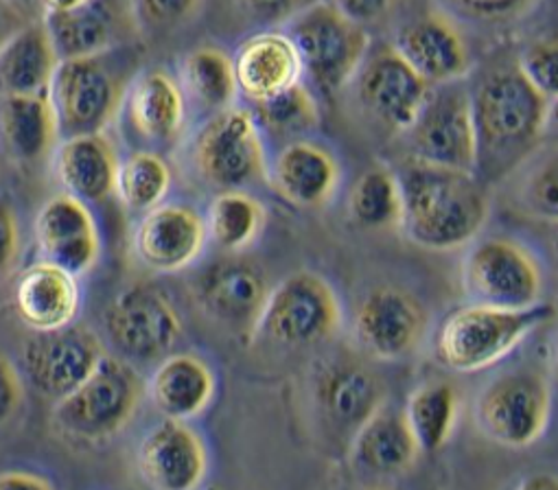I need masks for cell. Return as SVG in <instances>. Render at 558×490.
Listing matches in <instances>:
<instances>
[{"label":"cell","mask_w":558,"mask_h":490,"mask_svg":"<svg viewBox=\"0 0 558 490\" xmlns=\"http://www.w3.org/2000/svg\"><path fill=\"white\" fill-rule=\"evenodd\" d=\"M401 409L421 453H436L456 431L460 394L449 381H425L410 392Z\"/></svg>","instance_id":"cell-34"},{"label":"cell","mask_w":558,"mask_h":490,"mask_svg":"<svg viewBox=\"0 0 558 490\" xmlns=\"http://www.w3.org/2000/svg\"><path fill=\"white\" fill-rule=\"evenodd\" d=\"M121 114H125L136 138H141L147 149L158 151L173 147L182 138L189 103L178 77L162 66H151L134 75Z\"/></svg>","instance_id":"cell-23"},{"label":"cell","mask_w":558,"mask_h":490,"mask_svg":"<svg viewBox=\"0 0 558 490\" xmlns=\"http://www.w3.org/2000/svg\"><path fill=\"white\" fill-rule=\"evenodd\" d=\"M60 60L134 45L141 36L130 0H88L64 14H43Z\"/></svg>","instance_id":"cell-24"},{"label":"cell","mask_w":558,"mask_h":490,"mask_svg":"<svg viewBox=\"0 0 558 490\" xmlns=\"http://www.w3.org/2000/svg\"><path fill=\"white\" fill-rule=\"evenodd\" d=\"M23 232L14 201L0 193V277L10 274L21 257Z\"/></svg>","instance_id":"cell-43"},{"label":"cell","mask_w":558,"mask_h":490,"mask_svg":"<svg viewBox=\"0 0 558 490\" xmlns=\"http://www.w3.org/2000/svg\"><path fill=\"white\" fill-rule=\"evenodd\" d=\"M141 69L136 42L60 60L47 93L60 138L108 132L121 117L128 88Z\"/></svg>","instance_id":"cell-3"},{"label":"cell","mask_w":558,"mask_h":490,"mask_svg":"<svg viewBox=\"0 0 558 490\" xmlns=\"http://www.w3.org/2000/svg\"><path fill=\"white\" fill-rule=\"evenodd\" d=\"M88 0H40L43 14H64V12H73L82 5H86Z\"/></svg>","instance_id":"cell-48"},{"label":"cell","mask_w":558,"mask_h":490,"mask_svg":"<svg viewBox=\"0 0 558 490\" xmlns=\"http://www.w3.org/2000/svg\"><path fill=\"white\" fill-rule=\"evenodd\" d=\"M171 184L173 171L165 156L154 149H138L121 158L114 195L123 208L143 215L167 199Z\"/></svg>","instance_id":"cell-37"},{"label":"cell","mask_w":558,"mask_h":490,"mask_svg":"<svg viewBox=\"0 0 558 490\" xmlns=\"http://www.w3.org/2000/svg\"><path fill=\"white\" fill-rule=\"evenodd\" d=\"M551 318L554 305L543 301L527 309L469 303L445 316L434 335V353L438 364L451 372H482L506 359Z\"/></svg>","instance_id":"cell-4"},{"label":"cell","mask_w":558,"mask_h":490,"mask_svg":"<svg viewBox=\"0 0 558 490\" xmlns=\"http://www.w3.org/2000/svg\"><path fill=\"white\" fill-rule=\"evenodd\" d=\"M543 270L523 243L510 236L473 238L462 259L469 303L495 309H527L543 301Z\"/></svg>","instance_id":"cell-10"},{"label":"cell","mask_w":558,"mask_h":490,"mask_svg":"<svg viewBox=\"0 0 558 490\" xmlns=\"http://www.w3.org/2000/svg\"><path fill=\"white\" fill-rule=\"evenodd\" d=\"M14 307L29 331L62 329L80 318V279L40 259L16 279Z\"/></svg>","instance_id":"cell-28"},{"label":"cell","mask_w":558,"mask_h":490,"mask_svg":"<svg viewBox=\"0 0 558 490\" xmlns=\"http://www.w3.org/2000/svg\"><path fill=\"white\" fill-rule=\"evenodd\" d=\"M208 468L206 440L191 420L160 416L136 446L138 477L154 490H193L204 483Z\"/></svg>","instance_id":"cell-20"},{"label":"cell","mask_w":558,"mask_h":490,"mask_svg":"<svg viewBox=\"0 0 558 490\" xmlns=\"http://www.w3.org/2000/svg\"><path fill=\"white\" fill-rule=\"evenodd\" d=\"M204 223L208 245H215V250L221 255H245L267 225V210L245 188L217 191L206 208Z\"/></svg>","instance_id":"cell-32"},{"label":"cell","mask_w":558,"mask_h":490,"mask_svg":"<svg viewBox=\"0 0 558 490\" xmlns=\"http://www.w3.org/2000/svg\"><path fill=\"white\" fill-rule=\"evenodd\" d=\"M8 3L16 5L19 10H23V8H27V5H40V0H8Z\"/></svg>","instance_id":"cell-50"},{"label":"cell","mask_w":558,"mask_h":490,"mask_svg":"<svg viewBox=\"0 0 558 490\" xmlns=\"http://www.w3.org/2000/svg\"><path fill=\"white\" fill-rule=\"evenodd\" d=\"M349 455L357 470L373 477H399L423 455L401 407L384 403L351 438Z\"/></svg>","instance_id":"cell-29"},{"label":"cell","mask_w":558,"mask_h":490,"mask_svg":"<svg viewBox=\"0 0 558 490\" xmlns=\"http://www.w3.org/2000/svg\"><path fill=\"white\" fill-rule=\"evenodd\" d=\"M206 0H130L136 27L143 34H171L191 25Z\"/></svg>","instance_id":"cell-40"},{"label":"cell","mask_w":558,"mask_h":490,"mask_svg":"<svg viewBox=\"0 0 558 490\" xmlns=\"http://www.w3.org/2000/svg\"><path fill=\"white\" fill-rule=\"evenodd\" d=\"M189 158L197 180L215 191H247L267 182L265 136L252 110L236 103L206 119Z\"/></svg>","instance_id":"cell-9"},{"label":"cell","mask_w":558,"mask_h":490,"mask_svg":"<svg viewBox=\"0 0 558 490\" xmlns=\"http://www.w3.org/2000/svg\"><path fill=\"white\" fill-rule=\"evenodd\" d=\"M554 392L549 377L534 366L497 372L477 392L473 420L480 433L506 449H527L549 427Z\"/></svg>","instance_id":"cell-8"},{"label":"cell","mask_w":558,"mask_h":490,"mask_svg":"<svg viewBox=\"0 0 558 490\" xmlns=\"http://www.w3.org/2000/svg\"><path fill=\"white\" fill-rule=\"evenodd\" d=\"M432 86L421 79L392 45L371 47L344 93L357 112L388 136H403L421 112Z\"/></svg>","instance_id":"cell-13"},{"label":"cell","mask_w":558,"mask_h":490,"mask_svg":"<svg viewBox=\"0 0 558 490\" xmlns=\"http://www.w3.org/2000/svg\"><path fill=\"white\" fill-rule=\"evenodd\" d=\"M217 377L195 353H169L145 381V396L162 418L195 420L215 401Z\"/></svg>","instance_id":"cell-27"},{"label":"cell","mask_w":558,"mask_h":490,"mask_svg":"<svg viewBox=\"0 0 558 490\" xmlns=\"http://www.w3.org/2000/svg\"><path fill=\"white\" fill-rule=\"evenodd\" d=\"M108 353L104 338L84 322L32 331L21 353L25 383L53 403L75 390Z\"/></svg>","instance_id":"cell-16"},{"label":"cell","mask_w":558,"mask_h":490,"mask_svg":"<svg viewBox=\"0 0 558 490\" xmlns=\"http://www.w3.org/2000/svg\"><path fill=\"white\" fill-rule=\"evenodd\" d=\"M541 0H434V8L458 23L480 27H510L530 16Z\"/></svg>","instance_id":"cell-39"},{"label":"cell","mask_w":558,"mask_h":490,"mask_svg":"<svg viewBox=\"0 0 558 490\" xmlns=\"http://www.w3.org/2000/svg\"><path fill=\"white\" fill-rule=\"evenodd\" d=\"M342 164L320 140L296 138L283 143L267 162V182L286 204L299 210L327 208L340 193Z\"/></svg>","instance_id":"cell-22"},{"label":"cell","mask_w":558,"mask_h":490,"mask_svg":"<svg viewBox=\"0 0 558 490\" xmlns=\"http://www.w3.org/2000/svg\"><path fill=\"white\" fill-rule=\"evenodd\" d=\"M429 314L412 292L379 285L364 294L353 314L351 333L360 353L375 362H403L425 342Z\"/></svg>","instance_id":"cell-14"},{"label":"cell","mask_w":558,"mask_h":490,"mask_svg":"<svg viewBox=\"0 0 558 490\" xmlns=\"http://www.w3.org/2000/svg\"><path fill=\"white\" fill-rule=\"evenodd\" d=\"M401 197L403 236L429 253H453L477 238L490 215V197L475 173L408 158L395 169Z\"/></svg>","instance_id":"cell-2"},{"label":"cell","mask_w":558,"mask_h":490,"mask_svg":"<svg viewBox=\"0 0 558 490\" xmlns=\"http://www.w3.org/2000/svg\"><path fill=\"white\" fill-rule=\"evenodd\" d=\"M25 403V379L16 364L0 351V427L10 425Z\"/></svg>","instance_id":"cell-44"},{"label":"cell","mask_w":558,"mask_h":490,"mask_svg":"<svg viewBox=\"0 0 558 490\" xmlns=\"http://www.w3.org/2000/svg\"><path fill=\"white\" fill-rule=\"evenodd\" d=\"M143 399L141 370L108 351L75 390L56 401L51 425L73 442L106 444L134 420Z\"/></svg>","instance_id":"cell-5"},{"label":"cell","mask_w":558,"mask_h":490,"mask_svg":"<svg viewBox=\"0 0 558 490\" xmlns=\"http://www.w3.org/2000/svg\"><path fill=\"white\" fill-rule=\"evenodd\" d=\"M243 10L258 23L286 25L299 10L312 0H239Z\"/></svg>","instance_id":"cell-45"},{"label":"cell","mask_w":558,"mask_h":490,"mask_svg":"<svg viewBox=\"0 0 558 490\" xmlns=\"http://www.w3.org/2000/svg\"><path fill=\"white\" fill-rule=\"evenodd\" d=\"M390 45L429 86L469 79L475 73L473 51L462 23L438 8L401 23Z\"/></svg>","instance_id":"cell-18"},{"label":"cell","mask_w":558,"mask_h":490,"mask_svg":"<svg viewBox=\"0 0 558 490\" xmlns=\"http://www.w3.org/2000/svg\"><path fill=\"white\" fill-rule=\"evenodd\" d=\"M239 97L256 106L303 79L299 51L283 29H265L243 40L232 53Z\"/></svg>","instance_id":"cell-25"},{"label":"cell","mask_w":558,"mask_h":490,"mask_svg":"<svg viewBox=\"0 0 558 490\" xmlns=\"http://www.w3.org/2000/svg\"><path fill=\"white\" fill-rule=\"evenodd\" d=\"M8 488H53L51 479H47L40 473H32V470H3L0 473V490Z\"/></svg>","instance_id":"cell-46"},{"label":"cell","mask_w":558,"mask_h":490,"mask_svg":"<svg viewBox=\"0 0 558 490\" xmlns=\"http://www.w3.org/2000/svg\"><path fill=\"white\" fill-rule=\"evenodd\" d=\"M60 143L49 95L0 97V151L21 167L43 164Z\"/></svg>","instance_id":"cell-30"},{"label":"cell","mask_w":558,"mask_h":490,"mask_svg":"<svg viewBox=\"0 0 558 490\" xmlns=\"http://www.w3.org/2000/svg\"><path fill=\"white\" fill-rule=\"evenodd\" d=\"M40 259L82 279L101 259V232L90 206L69 193L49 197L34 223Z\"/></svg>","instance_id":"cell-21"},{"label":"cell","mask_w":558,"mask_h":490,"mask_svg":"<svg viewBox=\"0 0 558 490\" xmlns=\"http://www.w3.org/2000/svg\"><path fill=\"white\" fill-rule=\"evenodd\" d=\"M342 324L344 309L336 287L314 270H296L269 287L254 338L310 348L336 340Z\"/></svg>","instance_id":"cell-7"},{"label":"cell","mask_w":558,"mask_h":490,"mask_svg":"<svg viewBox=\"0 0 558 490\" xmlns=\"http://www.w3.org/2000/svg\"><path fill=\"white\" fill-rule=\"evenodd\" d=\"M521 488H530V490H545V488H556V479L554 477H545L543 473L541 475H536V477H532V479H525L523 483H521Z\"/></svg>","instance_id":"cell-49"},{"label":"cell","mask_w":558,"mask_h":490,"mask_svg":"<svg viewBox=\"0 0 558 490\" xmlns=\"http://www.w3.org/2000/svg\"><path fill=\"white\" fill-rule=\"evenodd\" d=\"M312 401L323 429L342 442L388 401L381 375L364 355H336L314 375Z\"/></svg>","instance_id":"cell-15"},{"label":"cell","mask_w":558,"mask_h":490,"mask_svg":"<svg viewBox=\"0 0 558 490\" xmlns=\"http://www.w3.org/2000/svg\"><path fill=\"white\" fill-rule=\"evenodd\" d=\"M283 32L299 51L303 79L323 97L342 95L373 47L371 32L347 19L331 0H312Z\"/></svg>","instance_id":"cell-6"},{"label":"cell","mask_w":558,"mask_h":490,"mask_svg":"<svg viewBox=\"0 0 558 490\" xmlns=\"http://www.w3.org/2000/svg\"><path fill=\"white\" fill-rule=\"evenodd\" d=\"M469 90L477 138L475 175H508L541 145L556 101L530 86L514 58L482 71Z\"/></svg>","instance_id":"cell-1"},{"label":"cell","mask_w":558,"mask_h":490,"mask_svg":"<svg viewBox=\"0 0 558 490\" xmlns=\"http://www.w3.org/2000/svg\"><path fill=\"white\" fill-rule=\"evenodd\" d=\"M331 3L366 32L386 27L401 10L403 0H331Z\"/></svg>","instance_id":"cell-42"},{"label":"cell","mask_w":558,"mask_h":490,"mask_svg":"<svg viewBox=\"0 0 558 490\" xmlns=\"http://www.w3.org/2000/svg\"><path fill=\"white\" fill-rule=\"evenodd\" d=\"M521 171L514 184V201L523 215L541 221L558 219V169L556 149L536 147L517 167Z\"/></svg>","instance_id":"cell-38"},{"label":"cell","mask_w":558,"mask_h":490,"mask_svg":"<svg viewBox=\"0 0 558 490\" xmlns=\"http://www.w3.org/2000/svg\"><path fill=\"white\" fill-rule=\"evenodd\" d=\"M51 160L64 193L88 206L104 204L114 195L121 156L106 132L60 138Z\"/></svg>","instance_id":"cell-26"},{"label":"cell","mask_w":558,"mask_h":490,"mask_svg":"<svg viewBox=\"0 0 558 490\" xmlns=\"http://www.w3.org/2000/svg\"><path fill=\"white\" fill-rule=\"evenodd\" d=\"M208 248L204 215L189 204H158L143 212L132 253L138 266L154 274H180L193 268Z\"/></svg>","instance_id":"cell-19"},{"label":"cell","mask_w":558,"mask_h":490,"mask_svg":"<svg viewBox=\"0 0 558 490\" xmlns=\"http://www.w3.org/2000/svg\"><path fill=\"white\" fill-rule=\"evenodd\" d=\"M104 335L114 355L138 366L173 353L184 335V324L165 292L151 285H132L106 307Z\"/></svg>","instance_id":"cell-12"},{"label":"cell","mask_w":558,"mask_h":490,"mask_svg":"<svg viewBox=\"0 0 558 490\" xmlns=\"http://www.w3.org/2000/svg\"><path fill=\"white\" fill-rule=\"evenodd\" d=\"M25 23L27 21H23V12L16 5L8 3V0H0V47Z\"/></svg>","instance_id":"cell-47"},{"label":"cell","mask_w":558,"mask_h":490,"mask_svg":"<svg viewBox=\"0 0 558 490\" xmlns=\"http://www.w3.org/2000/svg\"><path fill=\"white\" fill-rule=\"evenodd\" d=\"M265 138L296 140L307 138L320 127V101L314 88L301 79L256 106H247Z\"/></svg>","instance_id":"cell-36"},{"label":"cell","mask_w":558,"mask_h":490,"mask_svg":"<svg viewBox=\"0 0 558 490\" xmlns=\"http://www.w3.org/2000/svg\"><path fill=\"white\" fill-rule=\"evenodd\" d=\"M175 77L186 103L208 117L234 106L239 99L232 53L226 49L210 45L191 49L182 58Z\"/></svg>","instance_id":"cell-33"},{"label":"cell","mask_w":558,"mask_h":490,"mask_svg":"<svg viewBox=\"0 0 558 490\" xmlns=\"http://www.w3.org/2000/svg\"><path fill=\"white\" fill-rule=\"evenodd\" d=\"M519 73L543 97L556 101L558 97V42L556 36H538L521 47L514 56Z\"/></svg>","instance_id":"cell-41"},{"label":"cell","mask_w":558,"mask_h":490,"mask_svg":"<svg viewBox=\"0 0 558 490\" xmlns=\"http://www.w3.org/2000/svg\"><path fill=\"white\" fill-rule=\"evenodd\" d=\"M269 287L265 272L256 264L243 255H221L197 272L191 294L202 314L215 324L252 340Z\"/></svg>","instance_id":"cell-17"},{"label":"cell","mask_w":558,"mask_h":490,"mask_svg":"<svg viewBox=\"0 0 558 490\" xmlns=\"http://www.w3.org/2000/svg\"><path fill=\"white\" fill-rule=\"evenodd\" d=\"M351 221L371 232H395L401 228L403 197L397 171L386 164L366 169L349 191Z\"/></svg>","instance_id":"cell-35"},{"label":"cell","mask_w":558,"mask_h":490,"mask_svg":"<svg viewBox=\"0 0 558 490\" xmlns=\"http://www.w3.org/2000/svg\"><path fill=\"white\" fill-rule=\"evenodd\" d=\"M60 56L43 19L27 21L0 47V97L47 95Z\"/></svg>","instance_id":"cell-31"},{"label":"cell","mask_w":558,"mask_h":490,"mask_svg":"<svg viewBox=\"0 0 558 490\" xmlns=\"http://www.w3.org/2000/svg\"><path fill=\"white\" fill-rule=\"evenodd\" d=\"M403 138L414 160L475 173L477 138L469 79L432 86Z\"/></svg>","instance_id":"cell-11"}]
</instances>
